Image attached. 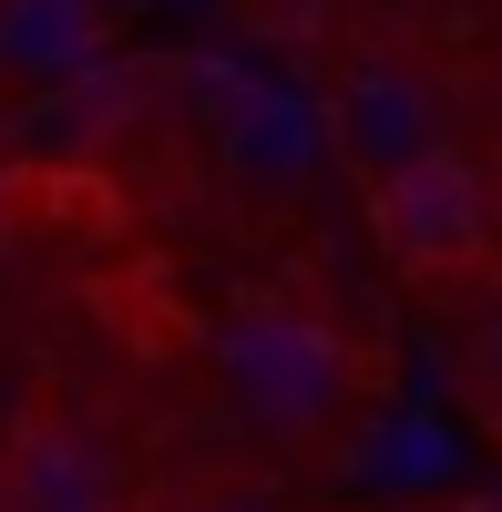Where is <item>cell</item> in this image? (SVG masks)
I'll return each instance as SVG.
<instances>
[{
  "instance_id": "obj_2",
  "label": "cell",
  "mask_w": 502,
  "mask_h": 512,
  "mask_svg": "<svg viewBox=\"0 0 502 512\" xmlns=\"http://www.w3.org/2000/svg\"><path fill=\"white\" fill-rule=\"evenodd\" d=\"M216 379L246 420H267V431H308V420L339 410L349 390V349L339 328L308 318L298 297H246V308L216 328Z\"/></svg>"
},
{
  "instance_id": "obj_6",
  "label": "cell",
  "mask_w": 502,
  "mask_h": 512,
  "mask_svg": "<svg viewBox=\"0 0 502 512\" xmlns=\"http://www.w3.org/2000/svg\"><path fill=\"white\" fill-rule=\"evenodd\" d=\"M462 420L502 441V318H482L462 338Z\"/></svg>"
},
{
  "instance_id": "obj_8",
  "label": "cell",
  "mask_w": 502,
  "mask_h": 512,
  "mask_svg": "<svg viewBox=\"0 0 502 512\" xmlns=\"http://www.w3.org/2000/svg\"><path fill=\"white\" fill-rule=\"evenodd\" d=\"M0 512H11V482H0Z\"/></svg>"
},
{
  "instance_id": "obj_5",
  "label": "cell",
  "mask_w": 502,
  "mask_h": 512,
  "mask_svg": "<svg viewBox=\"0 0 502 512\" xmlns=\"http://www.w3.org/2000/svg\"><path fill=\"white\" fill-rule=\"evenodd\" d=\"M93 0H0V62L21 72H72L93 62Z\"/></svg>"
},
{
  "instance_id": "obj_1",
  "label": "cell",
  "mask_w": 502,
  "mask_h": 512,
  "mask_svg": "<svg viewBox=\"0 0 502 512\" xmlns=\"http://www.w3.org/2000/svg\"><path fill=\"white\" fill-rule=\"evenodd\" d=\"M369 205V236H380V256L400 277H421V287H451V277H472L482 256H492V195H482V164L462 144H421V154H400L390 175H369L359 185Z\"/></svg>"
},
{
  "instance_id": "obj_4",
  "label": "cell",
  "mask_w": 502,
  "mask_h": 512,
  "mask_svg": "<svg viewBox=\"0 0 502 512\" xmlns=\"http://www.w3.org/2000/svg\"><path fill=\"white\" fill-rule=\"evenodd\" d=\"M451 134V113H441V93L410 62H390V52H369V62H349L339 72V93H328V144H339V164L369 185V175H390L400 154H421V144H441Z\"/></svg>"
},
{
  "instance_id": "obj_7",
  "label": "cell",
  "mask_w": 502,
  "mask_h": 512,
  "mask_svg": "<svg viewBox=\"0 0 502 512\" xmlns=\"http://www.w3.org/2000/svg\"><path fill=\"white\" fill-rule=\"evenodd\" d=\"M236 11L257 21L267 41H328V31L359 11V0H236Z\"/></svg>"
},
{
  "instance_id": "obj_3",
  "label": "cell",
  "mask_w": 502,
  "mask_h": 512,
  "mask_svg": "<svg viewBox=\"0 0 502 512\" xmlns=\"http://www.w3.org/2000/svg\"><path fill=\"white\" fill-rule=\"evenodd\" d=\"M0 482L11 512H123V451L72 410H21L0 431Z\"/></svg>"
}]
</instances>
